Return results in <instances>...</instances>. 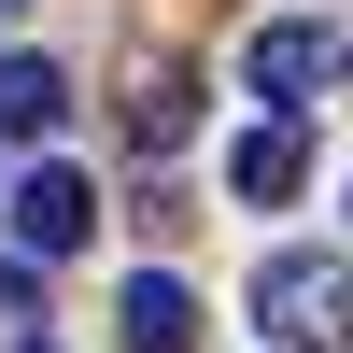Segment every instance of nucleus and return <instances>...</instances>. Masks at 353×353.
Returning a JSON list of instances; mask_svg holds the SVG:
<instances>
[{
  "mask_svg": "<svg viewBox=\"0 0 353 353\" xmlns=\"http://www.w3.org/2000/svg\"><path fill=\"white\" fill-rule=\"evenodd\" d=\"M254 325L283 353H353V254H311V241L254 254Z\"/></svg>",
  "mask_w": 353,
  "mask_h": 353,
  "instance_id": "f257e3e1",
  "label": "nucleus"
},
{
  "mask_svg": "<svg viewBox=\"0 0 353 353\" xmlns=\"http://www.w3.org/2000/svg\"><path fill=\"white\" fill-rule=\"evenodd\" d=\"M241 85H254V99H269V113H311V99H325V85H339V43H325V28H311V14H269V28H254V43H241Z\"/></svg>",
  "mask_w": 353,
  "mask_h": 353,
  "instance_id": "f03ea898",
  "label": "nucleus"
},
{
  "mask_svg": "<svg viewBox=\"0 0 353 353\" xmlns=\"http://www.w3.org/2000/svg\"><path fill=\"white\" fill-rule=\"evenodd\" d=\"M85 241H99V184L43 156V170L14 184V254H85Z\"/></svg>",
  "mask_w": 353,
  "mask_h": 353,
  "instance_id": "7ed1b4c3",
  "label": "nucleus"
},
{
  "mask_svg": "<svg viewBox=\"0 0 353 353\" xmlns=\"http://www.w3.org/2000/svg\"><path fill=\"white\" fill-rule=\"evenodd\" d=\"M226 184H241L254 212H283V198L311 184V128H297V113H254V128L226 141Z\"/></svg>",
  "mask_w": 353,
  "mask_h": 353,
  "instance_id": "20e7f679",
  "label": "nucleus"
},
{
  "mask_svg": "<svg viewBox=\"0 0 353 353\" xmlns=\"http://www.w3.org/2000/svg\"><path fill=\"white\" fill-rule=\"evenodd\" d=\"M113 339H128V353H198V297L170 269H141L128 297H113Z\"/></svg>",
  "mask_w": 353,
  "mask_h": 353,
  "instance_id": "39448f33",
  "label": "nucleus"
},
{
  "mask_svg": "<svg viewBox=\"0 0 353 353\" xmlns=\"http://www.w3.org/2000/svg\"><path fill=\"white\" fill-rule=\"evenodd\" d=\"M57 113H71L57 57H0V141H57Z\"/></svg>",
  "mask_w": 353,
  "mask_h": 353,
  "instance_id": "423d86ee",
  "label": "nucleus"
},
{
  "mask_svg": "<svg viewBox=\"0 0 353 353\" xmlns=\"http://www.w3.org/2000/svg\"><path fill=\"white\" fill-rule=\"evenodd\" d=\"M184 128H198V85H184V71H156V85L128 99V141H141V156H170Z\"/></svg>",
  "mask_w": 353,
  "mask_h": 353,
  "instance_id": "0eeeda50",
  "label": "nucleus"
},
{
  "mask_svg": "<svg viewBox=\"0 0 353 353\" xmlns=\"http://www.w3.org/2000/svg\"><path fill=\"white\" fill-rule=\"evenodd\" d=\"M28 353H43V339H28Z\"/></svg>",
  "mask_w": 353,
  "mask_h": 353,
  "instance_id": "6e6552de",
  "label": "nucleus"
}]
</instances>
